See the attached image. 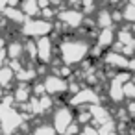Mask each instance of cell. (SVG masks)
Wrapping results in <instances>:
<instances>
[{"mask_svg": "<svg viewBox=\"0 0 135 135\" xmlns=\"http://www.w3.org/2000/svg\"><path fill=\"white\" fill-rule=\"evenodd\" d=\"M117 39H118L120 45H135V43H133V35H131L129 30H120V32L117 33Z\"/></svg>", "mask_w": 135, "mask_h": 135, "instance_id": "20", "label": "cell"}, {"mask_svg": "<svg viewBox=\"0 0 135 135\" xmlns=\"http://www.w3.org/2000/svg\"><path fill=\"white\" fill-rule=\"evenodd\" d=\"M133 135H135V129H133Z\"/></svg>", "mask_w": 135, "mask_h": 135, "instance_id": "33", "label": "cell"}, {"mask_svg": "<svg viewBox=\"0 0 135 135\" xmlns=\"http://www.w3.org/2000/svg\"><path fill=\"white\" fill-rule=\"evenodd\" d=\"M43 85H45V93L46 94H61L69 89V83L61 78V76H56V74H48L45 76L43 80Z\"/></svg>", "mask_w": 135, "mask_h": 135, "instance_id": "4", "label": "cell"}, {"mask_svg": "<svg viewBox=\"0 0 135 135\" xmlns=\"http://www.w3.org/2000/svg\"><path fill=\"white\" fill-rule=\"evenodd\" d=\"M13 81H15V72H13V69H11L8 63L2 65V67H0V85H2L4 89H8Z\"/></svg>", "mask_w": 135, "mask_h": 135, "instance_id": "14", "label": "cell"}, {"mask_svg": "<svg viewBox=\"0 0 135 135\" xmlns=\"http://www.w3.org/2000/svg\"><path fill=\"white\" fill-rule=\"evenodd\" d=\"M37 78V70L35 69H21V70H17L15 72V80H19L21 83H28V81H32V80H35Z\"/></svg>", "mask_w": 135, "mask_h": 135, "instance_id": "16", "label": "cell"}, {"mask_svg": "<svg viewBox=\"0 0 135 135\" xmlns=\"http://www.w3.org/2000/svg\"><path fill=\"white\" fill-rule=\"evenodd\" d=\"M59 54L65 65H76L83 61V57L89 54V43L85 39H76V37L65 39L59 45Z\"/></svg>", "mask_w": 135, "mask_h": 135, "instance_id": "1", "label": "cell"}, {"mask_svg": "<svg viewBox=\"0 0 135 135\" xmlns=\"http://www.w3.org/2000/svg\"><path fill=\"white\" fill-rule=\"evenodd\" d=\"M6 6H8V0H0V11H2Z\"/></svg>", "mask_w": 135, "mask_h": 135, "instance_id": "29", "label": "cell"}, {"mask_svg": "<svg viewBox=\"0 0 135 135\" xmlns=\"http://www.w3.org/2000/svg\"><path fill=\"white\" fill-rule=\"evenodd\" d=\"M78 124H87V122H91L93 120V117H91V111H89V107L85 109V111H81L80 115H78Z\"/></svg>", "mask_w": 135, "mask_h": 135, "instance_id": "23", "label": "cell"}, {"mask_svg": "<svg viewBox=\"0 0 135 135\" xmlns=\"http://www.w3.org/2000/svg\"><path fill=\"white\" fill-rule=\"evenodd\" d=\"M4 50H6V57L8 59H21V56L24 54V46H22L21 41H9V43H6Z\"/></svg>", "mask_w": 135, "mask_h": 135, "instance_id": "11", "label": "cell"}, {"mask_svg": "<svg viewBox=\"0 0 135 135\" xmlns=\"http://www.w3.org/2000/svg\"><path fill=\"white\" fill-rule=\"evenodd\" d=\"M2 96H4V87L0 85V98H2Z\"/></svg>", "mask_w": 135, "mask_h": 135, "instance_id": "31", "label": "cell"}, {"mask_svg": "<svg viewBox=\"0 0 135 135\" xmlns=\"http://www.w3.org/2000/svg\"><path fill=\"white\" fill-rule=\"evenodd\" d=\"M61 74H63V76H69V74H70V69H69V67H61Z\"/></svg>", "mask_w": 135, "mask_h": 135, "instance_id": "28", "label": "cell"}, {"mask_svg": "<svg viewBox=\"0 0 135 135\" xmlns=\"http://www.w3.org/2000/svg\"><path fill=\"white\" fill-rule=\"evenodd\" d=\"M11 96H13L15 104H26V102L30 100V96H32V89H30L26 83H19V85L13 89Z\"/></svg>", "mask_w": 135, "mask_h": 135, "instance_id": "10", "label": "cell"}, {"mask_svg": "<svg viewBox=\"0 0 135 135\" xmlns=\"http://www.w3.org/2000/svg\"><path fill=\"white\" fill-rule=\"evenodd\" d=\"M6 50L4 48H0V67H2V65H6Z\"/></svg>", "mask_w": 135, "mask_h": 135, "instance_id": "27", "label": "cell"}, {"mask_svg": "<svg viewBox=\"0 0 135 135\" xmlns=\"http://www.w3.org/2000/svg\"><path fill=\"white\" fill-rule=\"evenodd\" d=\"M78 135H100V131H98V129H94V128H91V126H85Z\"/></svg>", "mask_w": 135, "mask_h": 135, "instance_id": "25", "label": "cell"}, {"mask_svg": "<svg viewBox=\"0 0 135 135\" xmlns=\"http://www.w3.org/2000/svg\"><path fill=\"white\" fill-rule=\"evenodd\" d=\"M105 61H107V65L115 67V69H118V70H124V69L128 70V61H129V57H126L124 54H118V52L111 50V52L105 54Z\"/></svg>", "mask_w": 135, "mask_h": 135, "instance_id": "8", "label": "cell"}, {"mask_svg": "<svg viewBox=\"0 0 135 135\" xmlns=\"http://www.w3.org/2000/svg\"><path fill=\"white\" fill-rule=\"evenodd\" d=\"M4 46H6V41H4L2 35H0V48H4Z\"/></svg>", "mask_w": 135, "mask_h": 135, "instance_id": "30", "label": "cell"}, {"mask_svg": "<svg viewBox=\"0 0 135 135\" xmlns=\"http://www.w3.org/2000/svg\"><path fill=\"white\" fill-rule=\"evenodd\" d=\"M96 37H98V46L104 50V48H109V46L113 45V41H115V32H113L111 26H109V28H102V32H100Z\"/></svg>", "mask_w": 135, "mask_h": 135, "instance_id": "13", "label": "cell"}, {"mask_svg": "<svg viewBox=\"0 0 135 135\" xmlns=\"http://www.w3.org/2000/svg\"><path fill=\"white\" fill-rule=\"evenodd\" d=\"M21 30H22V35L33 39V37H43V35H48L52 32V22L46 21V19H26L22 24H21Z\"/></svg>", "mask_w": 135, "mask_h": 135, "instance_id": "2", "label": "cell"}, {"mask_svg": "<svg viewBox=\"0 0 135 135\" xmlns=\"http://www.w3.org/2000/svg\"><path fill=\"white\" fill-rule=\"evenodd\" d=\"M2 135H6V133H2Z\"/></svg>", "mask_w": 135, "mask_h": 135, "instance_id": "34", "label": "cell"}, {"mask_svg": "<svg viewBox=\"0 0 135 135\" xmlns=\"http://www.w3.org/2000/svg\"><path fill=\"white\" fill-rule=\"evenodd\" d=\"M52 39L48 35H43V37H37V43H35V48H37V59L41 63H48L52 59Z\"/></svg>", "mask_w": 135, "mask_h": 135, "instance_id": "5", "label": "cell"}, {"mask_svg": "<svg viewBox=\"0 0 135 135\" xmlns=\"http://www.w3.org/2000/svg\"><path fill=\"white\" fill-rule=\"evenodd\" d=\"M59 21L65 24V26H69V28H78V26H81V22H83V13L81 11H78V9H74V8H69V9H65V11H59Z\"/></svg>", "mask_w": 135, "mask_h": 135, "instance_id": "6", "label": "cell"}, {"mask_svg": "<svg viewBox=\"0 0 135 135\" xmlns=\"http://www.w3.org/2000/svg\"><path fill=\"white\" fill-rule=\"evenodd\" d=\"M19 9L26 15V19L35 17V15H39V13H41V8H39V4H37V0H21Z\"/></svg>", "mask_w": 135, "mask_h": 135, "instance_id": "12", "label": "cell"}, {"mask_svg": "<svg viewBox=\"0 0 135 135\" xmlns=\"http://www.w3.org/2000/svg\"><path fill=\"white\" fill-rule=\"evenodd\" d=\"M24 46V54L30 57V59H37V48H35V41H28L22 45Z\"/></svg>", "mask_w": 135, "mask_h": 135, "instance_id": "22", "label": "cell"}, {"mask_svg": "<svg viewBox=\"0 0 135 135\" xmlns=\"http://www.w3.org/2000/svg\"><path fill=\"white\" fill-rule=\"evenodd\" d=\"M2 17L6 19V21H9V22H13V24H22L24 21H26V15L19 9V8H11V6H6L2 11Z\"/></svg>", "mask_w": 135, "mask_h": 135, "instance_id": "9", "label": "cell"}, {"mask_svg": "<svg viewBox=\"0 0 135 135\" xmlns=\"http://www.w3.org/2000/svg\"><path fill=\"white\" fill-rule=\"evenodd\" d=\"M122 94H124V98L135 100V81H133V80H128V81L122 85Z\"/></svg>", "mask_w": 135, "mask_h": 135, "instance_id": "18", "label": "cell"}, {"mask_svg": "<svg viewBox=\"0 0 135 135\" xmlns=\"http://www.w3.org/2000/svg\"><path fill=\"white\" fill-rule=\"evenodd\" d=\"M96 102H98V94H96L94 91H91V89L76 91L74 96L70 98V104H72V105H85V104L93 105V104H96Z\"/></svg>", "mask_w": 135, "mask_h": 135, "instance_id": "7", "label": "cell"}, {"mask_svg": "<svg viewBox=\"0 0 135 135\" xmlns=\"http://www.w3.org/2000/svg\"><path fill=\"white\" fill-rule=\"evenodd\" d=\"M72 122H74V115H72V111H70L69 107H65V105L57 107V109L54 111V115H52V126H54V129H56L57 135H63L65 129H67Z\"/></svg>", "mask_w": 135, "mask_h": 135, "instance_id": "3", "label": "cell"}, {"mask_svg": "<svg viewBox=\"0 0 135 135\" xmlns=\"http://www.w3.org/2000/svg\"><path fill=\"white\" fill-rule=\"evenodd\" d=\"M122 85L124 83H120L117 78H113L111 80V85H109V100H113V102H120V100H124V94H122Z\"/></svg>", "mask_w": 135, "mask_h": 135, "instance_id": "15", "label": "cell"}, {"mask_svg": "<svg viewBox=\"0 0 135 135\" xmlns=\"http://www.w3.org/2000/svg\"><path fill=\"white\" fill-rule=\"evenodd\" d=\"M32 94H35V96H43V94H46V93H45V85H43V83H37V85H33V89H32Z\"/></svg>", "mask_w": 135, "mask_h": 135, "instance_id": "24", "label": "cell"}, {"mask_svg": "<svg viewBox=\"0 0 135 135\" xmlns=\"http://www.w3.org/2000/svg\"><path fill=\"white\" fill-rule=\"evenodd\" d=\"M131 4H133V6H135V0H131Z\"/></svg>", "mask_w": 135, "mask_h": 135, "instance_id": "32", "label": "cell"}, {"mask_svg": "<svg viewBox=\"0 0 135 135\" xmlns=\"http://www.w3.org/2000/svg\"><path fill=\"white\" fill-rule=\"evenodd\" d=\"M122 19L128 21V22H135V6H133L131 2L124 6V9H122Z\"/></svg>", "mask_w": 135, "mask_h": 135, "instance_id": "21", "label": "cell"}, {"mask_svg": "<svg viewBox=\"0 0 135 135\" xmlns=\"http://www.w3.org/2000/svg\"><path fill=\"white\" fill-rule=\"evenodd\" d=\"M126 113H128L129 117H135V100H131V102L128 104V107H126Z\"/></svg>", "mask_w": 135, "mask_h": 135, "instance_id": "26", "label": "cell"}, {"mask_svg": "<svg viewBox=\"0 0 135 135\" xmlns=\"http://www.w3.org/2000/svg\"><path fill=\"white\" fill-rule=\"evenodd\" d=\"M96 24H98L100 28H109V26L113 24V19H111V13H109L107 9H102V11L98 13V19H96Z\"/></svg>", "mask_w": 135, "mask_h": 135, "instance_id": "17", "label": "cell"}, {"mask_svg": "<svg viewBox=\"0 0 135 135\" xmlns=\"http://www.w3.org/2000/svg\"><path fill=\"white\" fill-rule=\"evenodd\" d=\"M32 135H57V133H56L54 126H50V124H39V126L33 129Z\"/></svg>", "mask_w": 135, "mask_h": 135, "instance_id": "19", "label": "cell"}]
</instances>
